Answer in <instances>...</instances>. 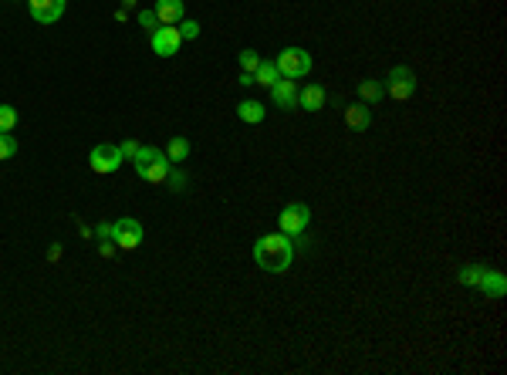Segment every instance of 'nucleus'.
I'll list each match as a JSON object with an SVG mask.
<instances>
[{
	"label": "nucleus",
	"instance_id": "f257e3e1",
	"mask_svg": "<svg viewBox=\"0 0 507 375\" xmlns=\"http://www.w3.org/2000/svg\"><path fill=\"white\" fill-rule=\"evenodd\" d=\"M254 260L261 271H271V274H284L294 260V244L288 234H264L257 244H254Z\"/></svg>",
	"mask_w": 507,
	"mask_h": 375
},
{
	"label": "nucleus",
	"instance_id": "f03ea898",
	"mask_svg": "<svg viewBox=\"0 0 507 375\" xmlns=\"http://www.w3.org/2000/svg\"><path fill=\"white\" fill-rule=\"evenodd\" d=\"M136 172H139V179H146V183H166V176H169V159H166V152L162 149H153V146H142L139 152H136Z\"/></svg>",
	"mask_w": 507,
	"mask_h": 375
},
{
	"label": "nucleus",
	"instance_id": "7ed1b4c3",
	"mask_svg": "<svg viewBox=\"0 0 507 375\" xmlns=\"http://www.w3.org/2000/svg\"><path fill=\"white\" fill-rule=\"evenodd\" d=\"M274 65H277V71H281V78H305L308 71H312V54L305 51V47H284L277 58H274Z\"/></svg>",
	"mask_w": 507,
	"mask_h": 375
},
{
	"label": "nucleus",
	"instance_id": "20e7f679",
	"mask_svg": "<svg viewBox=\"0 0 507 375\" xmlns=\"http://www.w3.org/2000/svg\"><path fill=\"white\" fill-rule=\"evenodd\" d=\"M382 91H389V98H396V102H409V98L416 95V75H413V68L396 65L389 75H386Z\"/></svg>",
	"mask_w": 507,
	"mask_h": 375
},
{
	"label": "nucleus",
	"instance_id": "39448f33",
	"mask_svg": "<svg viewBox=\"0 0 507 375\" xmlns=\"http://www.w3.org/2000/svg\"><path fill=\"white\" fill-rule=\"evenodd\" d=\"M125 163V156H122V149L112 146V142H102V146H95L91 149V156H88V166L91 172H98V176H109V172H118Z\"/></svg>",
	"mask_w": 507,
	"mask_h": 375
},
{
	"label": "nucleus",
	"instance_id": "423d86ee",
	"mask_svg": "<svg viewBox=\"0 0 507 375\" xmlns=\"http://www.w3.org/2000/svg\"><path fill=\"white\" fill-rule=\"evenodd\" d=\"M277 223H281V234L298 237V234H305V230H308V223H312V209L305 207V203H288V207L281 209Z\"/></svg>",
	"mask_w": 507,
	"mask_h": 375
},
{
	"label": "nucleus",
	"instance_id": "0eeeda50",
	"mask_svg": "<svg viewBox=\"0 0 507 375\" xmlns=\"http://www.w3.org/2000/svg\"><path fill=\"white\" fill-rule=\"evenodd\" d=\"M112 240L118 250H136L142 244V223L136 216H122L112 223Z\"/></svg>",
	"mask_w": 507,
	"mask_h": 375
},
{
	"label": "nucleus",
	"instance_id": "6e6552de",
	"mask_svg": "<svg viewBox=\"0 0 507 375\" xmlns=\"http://www.w3.org/2000/svg\"><path fill=\"white\" fill-rule=\"evenodd\" d=\"M149 44H153V51H156L159 58H173V54H180V31L173 27V24H159L156 31L149 34Z\"/></svg>",
	"mask_w": 507,
	"mask_h": 375
},
{
	"label": "nucleus",
	"instance_id": "1a4fd4ad",
	"mask_svg": "<svg viewBox=\"0 0 507 375\" xmlns=\"http://www.w3.org/2000/svg\"><path fill=\"white\" fill-rule=\"evenodd\" d=\"M268 91H271V98H274L277 109H284V112L298 109V82H294V78H277Z\"/></svg>",
	"mask_w": 507,
	"mask_h": 375
},
{
	"label": "nucleus",
	"instance_id": "9d476101",
	"mask_svg": "<svg viewBox=\"0 0 507 375\" xmlns=\"http://www.w3.org/2000/svg\"><path fill=\"white\" fill-rule=\"evenodd\" d=\"M65 3L68 0H28V10H31V17L38 24H54V21H61Z\"/></svg>",
	"mask_w": 507,
	"mask_h": 375
},
{
	"label": "nucleus",
	"instance_id": "9b49d317",
	"mask_svg": "<svg viewBox=\"0 0 507 375\" xmlns=\"http://www.w3.org/2000/svg\"><path fill=\"white\" fill-rule=\"evenodd\" d=\"M156 17L159 24H180L183 21V14H186V7H183V0H156Z\"/></svg>",
	"mask_w": 507,
	"mask_h": 375
},
{
	"label": "nucleus",
	"instance_id": "f8f14e48",
	"mask_svg": "<svg viewBox=\"0 0 507 375\" xmlns=\"http://www.w3.org/2000/svg\"><path fill=\"white\" fill-rule=\"evenodd\" d=\"M298 109H305V112L325 109V88H321V84H305V88L298 91Z\"/></svg>",
	"mask_w": 507,
	"mask_h": 375
},
{
	"label": "nucleus",
	"instance_id": "ddd939ff",
	"mask_svg": "<svg viewBox=\"0 0 507 375\" xmlns=\"http://www.w3.org/2000/svg\"><path fill=\"white\" fill-rule=\"evenodd\" d=\"M369 122H372V112H369V105H365V102H355V105L345 109V125H349V128H355V132H365Z\"/></svg>",
	"mask_w": 507,
	"mask_h": 375
},
{
	"label": "nucleus",
	"instance_id": "4468645a",
	"mask_svg": "<svg viewBox=\"0 0 507 375\" xmlns=\"http://www.w3.org/2000/svg\"><path fill=\"white\" fill-rule=\"evenodd\" d=\"M237 119H240V122H247V125L264 122V105H261V102H254V98H244V102L237 105Z\"/></svg>",
	"mask_w": 507,
	"mask_h": 375
},
{
	"label": "nucleus",
	"instance_id": "2eb2a0df",
	"mask_svg": "<svg viewBox=\"0 0 507 375\" xmlns=\"http://www.w3.org/2000/svg\"><path fill=\"white\" fill-rule=\"evenodd\" d=\"M480 291H487L490 297H504L507 291V281H504V274L501 271H487L484 277H480V284H477Z\"/></svg>",
	"mask_w": 507,
	"mask_h": 375
},
{
	"label": "nucleus",
	"instance_id": "dca6fc26",
	"mask_svg": "<svg viewBox=\"0 0 507 375\" xmlns=\"http://www.w3.org/2000/svg\"><path fill=\"white\" fill-rule=\"evenodd\" d=\"M186 156H190V139H183V135L169 139V146H166V159H169V163H183Z\"/></svg>",
	"mask_w": 507,
	"mask_h": 375
},
{
	"label": "nucleus",
	"instance_id": "f3484780",
	"mask_svg": "<svg viewBox=\"0 0 507 375\" xmlns=\"http://www.w3.org/2000/svg\"><path fill=\"white\" fill-rule=\"evenodd\" d=\"M277 78H281V71H277V65H274V61H261V65H257V71H254V84H264V88H271Z\"/></svg>",
	"mask_w": 507,
	"mask_h": 375
},
{
	"label": "nucleus",
	"instance_id": "a211bd4d",
	"mask_svg": "<svg viewBox=\"0 0 507 375\" xmlns=\"http://www.w3.org/2000/svg\"><path fill=\"white\" fill-rule=\"evenodd\" d=\"M358 95H362L365 105H376L382 98V84L376 82V78H365V82H358Z\"/></svg>",
	"mask_w": 507,
	"mask_h": 375
},
{
	"label": "nucleus",
	"instance_id": "6ab92c4d",
	"mask_svg": "<svg viewBox=\"0 0 507 375\" xmlns=\"http://www.w3.org/2000/svg\"><path fill=\"white\" fill-rule=\"evenodd\" d=\"M261 61H264V58H261L257 51H250V47L237 54V65H240V71H250V75L257 71V65H261Z\"/></svg>",
	"mask_w": 507,
	"mask_h": 375
},
{
	"label": "nucleus",
	"instance_id": "aec40b11",
	"mask_svg": "<svg viewBox=\"0 0 507 375\" xmlns=\"http://www.w3.org/2000/svg\"><path fill=\"white\" fill-rule=\"evenodd\" d=\"M487 274V267H460V284H470V288H477L480 284V277Z\"/></svg>",
	"mask_w": 507,
	"mask_h": 375
},
{
	"label": "nucleus",
	"instance_id": "412c9836",
	"mask_svg": "<svg viewBox=\"0 0 507 375\" xmlns=\"http://www.w3.org/2000/svg\"><path fill=\"white\" fill-rule=\"evenodd\" d=\"M17 156V139L10 132H0V159H10Z\"/></svg>",
	"mask_w": 507,
	"mask_h": 375
},
{
	"label": "nucleus",
	"instance_id": "4be33fe9",
	"mask_svg": "<svg viewBox=\"0 0 507 375\" xmlns=\"http://www.w3.org/2000/svg\"><path fill=\"white\" fill-rule=\"evenodd\" d=\"M17 125V109L14 105H0V132H10Z\"/></svg>",
	"mask_w": 507,
	"mask_h": 375
},
{
	"label": "nucleus",
	"instance_id": "5701e85b",
	"mask_svg": "<svg viewBox=\"0 0 507 375\" xmlns=\"http://www.w3.org/2000/svg\"><path fill=\"white\" fill-rule=\"evenodd\" d=\"M136 21H139V27H142L146 34H153V31H156V27H159V17H156V10H139V17H136Z\"/></svg>",
	"mask_w": 507,
	"mask_h": 375
},
{
	"label": "nucleus",
	"instance_id": "b1692460",
	"mask_svg": "<svg viewBox=\"0 0 507 375\" xmlns=\"http://www.w3.org/2000/svg\"><path fill=\"white\" fill-rule=\"evenodd\" d=\"M176 31H180V38H183V41H193V38H199V24H196V21H186V17L180 21V27H176Z\"/></svg>",
	"mask_w": 507,
	"mask_h": 375
},
{
	"label": "nucleus",
	"instance_id": "393cba45",
	"mask_svg": "<svg viewBox=\"0 0 507 375\" xmlns=\"http://www.w3.org/2000/svg\"><path fill=\"white\" fill-rule=\"evenodd\" d=\"M166 183H169V190H173V193H183V190H186V176H183L180 169H169Z\"/></svg>",
	"mask_w": 507,
	"mask_h": 375
},
{
	"label": "nucleus",
	"instance_id": "a878e982",
	"mask_svg": "<svg viewBox=\"0 0 507 375\" xmlns=\"http://www.w3.org/2000/svg\"><path fill=\"white\" fill-rule=\"evenodd\" d=\"M118 149H122V156H125V159H136V152H139V149H142V146H139V142H136V139H129V142H122V146H118Z\"/></svg>",
	"mask_w": 507,
	"mask_h": 375
},
{
	"label": "nucleus",
	"instance_id": "bb28decb",
	"mask_svg": "<svg viewBox=\"0 0 507 375\" xmlns=\"http://www.w3.org/2000/svg\"><path fill=\"white\" fill-rule=\"evenodd\" d=\"M98 253H102V257H116L118 253L116 240H98Z\"/></svg>",
	"mask_w": 507,
	"mask_h": 375
},
{
	"label": "nucleus",
	"instance_id": "cd10ccee",
	"mask_svg": "<svg viewBox=\"0 0 507 375\" xmlns=\"http://www.w3.org/2000/svg\"><path fill=\"white\" fill-rule=\"evenodd\" d=\"M95 237L98 240H112V223H98L95 227Z\"/></svg>",
	"mask_w": 507,
	"mask_h": 375
},
{
	"label": "nucleus",
	"instance_id": "c85d7f7f",
	"mask_svg": "<svg viewBox=\"0 0 507 375\" xmlns=\"http://www.w3.org/2000/svg\"><path fill=\"white\" fill-rule=\"evenodd\" d=\"M237 82L244 84V88H250V84H254V75H250V71H240V78H237Z\"/></svg>",
	"mask_w": 507,
	"mask_h": 375
},
{
	"label": "nucleus",
	"instance_id": "c756f323",
	"mask_svg": "<svg viewBox=\"0 0 507 375\" xmlns=\"http://www.w3.org/2000/svg\"><path fill=\"white\" fill-rule=\"evenodd\" d=\"M61 257V244H54V247L47 250V260H58Z\"/></svg>",
	"mask_w": 507,
	"mask_h": 375
},
{
	"label": "nucleus",
	"instance_id": "7c9ffc66",
	"mask_svg": "<svg viewBox=\"0 0 507 375\" xmlns=\"http://www.w3.org/2000/svg\"><path fill=\"white\" fill-rule=\"evenodd\" d=\"M136 7V0H122V10H132Z\"/></svg>",
	"mask_w": 507,
	"mask_h": 375
}]
</instances>
